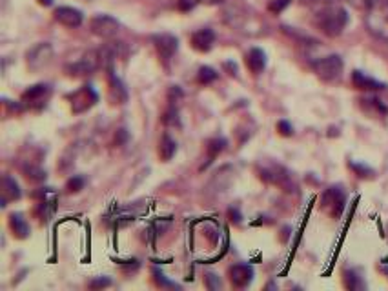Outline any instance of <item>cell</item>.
Instances as JSON below:
<instances>
[{
	"mask_svg": "<svg viewBox=\"0 0 388 291\" xmlns=\"http://www.w3.org/2000/svg\"><path fill=\"white\" fill-rule=\"evenodd\" d=\"M215 42V33L210 27H204V29H199L195 31L192 35V46L193 49H197V51H201V53H206L212 49V46H214Z\"/></svg>",
	"mask_w": 388,
	"mask_h": 291,
	"instance_id": "obj_13",
	"label": "cell"
},
{
	"mask_svg": "<svg viewBox=\"0 0 388 291\" xmlns=\"http://www.w3.org/2000/svg\"><path fill=\"white\" fill-rule=\"evenodd\" d=\"M224 148H226V140H224V139L210 140L208 148H206V151H208V162L202 166V170H204V168H208V164H212V162H214L215 158H217V156L224 151Z\"/></svg>",
	"mask_w": 388,
	"mask_h": 291,
	"instance_id": "obj_21",
	"label": "cell"
},
{
	"mask_svg": "<svg viewBox=\"0 0 388 291\" xmlns=\"http://www.w3.org/2000/svg\"><path fill=\"white\" fill-rule=\"evenodd\" d=\"M303 4H314V2H319V0H301Z\"/></svg>",
	"mask_w": 388,
	"mask_h": 291,
	"instance_id": "obj_37",
	"label": "cell"
},
{
	"mask_svg": "<svg viewBox=\"0 0 388 291\" xmlns=\"http://www.w3.org/2000/svg\"><path fill=\"white\" fill-rule=\"evenodd\" d=\"M109 284H111V280H109V278L99 277V278H95V280H92V282H89V287H92V289H102V287H108Z\"/></svg>",
	"mask_w": 388,
	"mask_h": 291,
	"instance_id": "obj_30",
	"label": "cell"
},
{
	"mask_svg": "<svg viewBox=\"0 0 388 291\" xmlns=\"http://www.w3.org/2000/svg\"><path fill=\"white\" fill-rule=\"evenodd\" d=\"M9 228H11L13 235L18 237V239H27V235H29V226H27L26 220L22 218L20 213H13L9 217Z\"/></svg>",
	"mask_w": 388,
	"mask_h": 291,
	"instance_id": "obj_19",
	"label": "cell"
},
{
	"mask_svg": "<svg viewBox=\"0 0 388 291\" xmlns=\"http://www.w3.org/2000/svg\"><path fill=\"white\" fill-rule=\"evenodd\" d=\"M109 96L113 100V104H124L128 100V91L121 78L115 77L113 71L109 70Z\"/></svg>",
	"mask_w": 388,
	"mask_h": 291,
	"instance_id": "obj_16",
	"label": "cell"
},
{
	"mask_svg": "<svg viewBox=\"0 0 388 291\" xmlns=\"http://www.w3.org/2000/svg\"><path fill=\"white\" fill-rule=\"evenodd\" d=\"M70 99H71V111H73V113H84V111H87L89 108L95 106L99 96H97L95 89H93L92 86H82L79 91H75Z\"/></svg>",
	"mask_w": 388,
	"mask_h": 291,
	"instance_id": "obj_8",
	"label": "cell"
},
{
	"mask_svg": "<svg viewBox=\"0 0 388 291\" xmlns=\"http://www.w3.org/2000/svg\"><path fill=\"white\" fill-rule=\"evenodd\" d=\"M206 286H208L210 289H219V287H221V280H219L217 275L214 273L206 275Z\"/></svg>",
	"mask_w": 388,
	"mask_h": 291,
	"instance_id": "obj_31",
	"label": "cell"
},
{
	"mask_svg": "<svg viewBox=\"0 0 388 291\" xmlns=\"http://www.w3.org/2000/svg\"><path fill=\"white\" fill-rule=\"evenodd\" d=\"M175 151H177V142H175L168 133H164L161 142H159V156H161L164 162H168L171 156L175 155Z\"/></svg>",
	"mask_w": 388,
	"mask_h": 291,
	"instance_id": "obj_20",
	"label": "cell"
},
{
	"mask_svg": "<svg viewBox=\"0 0 388 291\" xmlns=\"http://www.w3.org/2000/svg\"><path fill=\"white\" fill-rule=\"evenodd\" d=\"M367 26L372 35L388 42V9L386 6H375L368 9Z\"/></svg>",
	"mask_w": 388,
	"mask_h": 291,
	"instance_id": "obj_2",
	"label": "cell"
},
{
	"mask_svg": "<svg viewBox=\"0 0 388 291\" xmlns=\"http://www.w3.org/2000/svg\"><path fill=\"white\" fill-rule=\"evenodd\" d=\"M162 124H166V126H179V113H177V109L175 108L168 109L164 117H162Z\"/></svg>",
	"mask_w": 388,
	"mask_h": 291,
	"instance_id": "obj_26",
	"label": "cell"
},
{
	"mask_svg": "<svg viewBox=\"0 0 388 291\" xmlns=\"http://www.w3.org/2000/svg\"><path fill=\"white\" fill-rule=\"evenodd\" d=\"M314 71L321 80L334 82L343 73V60L339 55H328L314 62Z\"/></svg>",
	"mask_w": 388,
	"mask_h": 291,
	"instance_id": "obj_3",
	"label": "cell"
},
{
	"mask_svg": "<svg viewBox=\"0 0 388 291\" xmlns=\"http://www.w3.org/2000/svg\"><path fill=\"white\" fill-rule=\"evenodd\" d=\"M246 66H248V70L252 71L253 75H259L262 73V70L266 68V55L262 49L259 48H253L248 51L246 55Z\"/></svg>",
	"mask_w": 388,
	"mask_h": 291,
	"instance_id": "obj_17",
	"label": "cell"
},
{
	"mask_svg": "<svg viewBox=\"0 0 388 291\" xmlns=\"http://www.w3.org/2000/svg\"><path fill=\"white\" fill-rule=\"evenodd\" d=\"M177 6H179L181 11H190L193 8V0H179Z\"/></svg>",
	"mask_w": 388,
	"mask_h": 291,
	"instance_id": "obj_33",
	"label": "cell"
},
{
	"mask_svg": "<svg viewBox=\"0 0 388 291\" xmlns=\"http://www.w3.org/2000/svg\"><path fill=\"white\" fill-rule=\"evenodd\" d=\"M345 286L348 287V289H359L363 284H361V280H359V277L353 273V271H345Z\"/></svg>",
	"mask_w": 388,
	"mask_h": 291,
	"instance_id": "obj_25",
	"label": "cell"
},
{
	"mask_svg": "<svg viewBox=\"0 0 388 291\" xmlns=\"http://www.w3.org/2000/svg\"><path fill=\"white\" fill-rule=\"evenodd\" d=\"M352 82H353V86L357 87V89H361V91H381V89H384V84L367 77L363 71H353Z\"/></svg>",
	"mask_w": 388,
	"mask_h": 291,
	"instance_id": "obj_15",
	"label": "cell"
},
{
	"mask_svg": "<svg viewBox=\"0 0 388 291\" xmlns=\"http://www.w3.org/2000/svg\"><path fill=\"white\" fill-rule=\"evenodd\" d=\"M39 4H40V6H51V4H53V0H39Z\"/></svg>",
	"mask_w": 388,
	"mask_h": 291,
	"instance_id": "obj_36",
	"label": "cell"
},
{
	"mask_svg": "<svg viewBox=\"0 0 388 291\" xmlns=\"http://www.w3.org/2000/svg\"><path fill=\"white\" fill-rule=\"evenodd\" d=\"M89 29H92L93 35L101 37V39H111L118 33L121 24H118L117 18L109 17V15H97L89 22Z\"/></svg>",
	"mask_w": 388,
	"mask_h": 291,
	"instance_id": "obj_7",
	"label": "cell"
},
{
	"mask_svg": "<svg viewBox=\"0 0 388 291\" xmlns=\"http://www.w3.org/2000/svg\"><path fill=\"white\" fill-rule=\"evenodd\" d=\"M153 278H155L157 286H162V287H179L175 282H170V280L164 277V273H161L159 270H153Z\"/></svg>",
	"mask_w": 388,
	"mask_h": 291,
	"instance_id": "obj_28",
	"label": "cell"
},
{
	"mask_svg": "<svg viewBox=\"0 0 388 291\" xmlns=\"http://www.w3.org/2000/svg\"><path fill=\"white\" fill-rule=\"evenodd\" d=\"M179 99H183V91H181V87L179 86H171L170 91H168V100L173 104V102H177Z\"/></svg>",
	"mask_w": 388,
	"mask_h": 291,
	"instance_id": "obj_32",
	"label": "cell"
},
{
	"mask_svg": "<svg viewBox=\"0 0 388 291\" xmlns=\"http://www.w3.org/2000/svg\"><path fill=\"white\" fill-rule=\"evenodd\" d=\"M99 68H102V62H101V55H99V49H95V51H87L79 62L68 64L64 68V71L68 77H84V75H89L93 73V71H97Z\"/></svg>",
	"mask_w": 388,
	"mask_h": 291,
	"instance_id": "obj_4",
	"label": "cell"
},
{
	"mask_svg": "<svg viewBox=\"0 0 388 291\" xmlns=\"http://www.w3.org/2000/svg\"><path fill=\"white\" fill-rule=\"evenodd\" d=\"M20 199V187L15 182L13 178L6 175L2 178V206H8L9 200H18Z\"/></svg>",
	"mask_w": 388,
	"mask_h": 291,
	"instance_id": "obj_18",
	"label": "cell"
},
{
	"mask_svg": "<svg viewBox=\"0 0 388 291\" xmlns=\"http://www.w3.org/2000/svg\"><path fill=\"white\" fill-rule=\"evenodd\" d=\"M49 93V86L48 84H35V86H31L29 89L22 93V102L24 104H44V99L48 96Z\"/></svg>",
	"mask_w": 388,
	"mask_h": 291,
	"instance_id": "obj_14",
	"label": "cell"
},
{
	"mask_svg": "<svg viewBox=\"0 0 388 291\" xmlns=\"http://www.w3.org/2000/svg\"><path fill=\"white\" fill-rule=\"evenodd\" d=\"M345 204H346V195L339 186L328 187L326 191L323 193V197H321V208L334 218L341 217L343 209H345Z\"/></svg>",
	"mask_w": 388,
	"mask_h": 291,
	"instance_id": "obj_5",
	"label": "cell"
},
{
	"mask_svg": "<svg viewBox=\"0 0 388 291\" xmlns=\"http://www.w3.org/2000/svg\"><path fill=\"white\" fill-rule=\"evenodd\" d=\"M84 184H86V180H84L82 177H71L68 182H66V191L68 193H79L80 189H84Z\"/></svg>",
	"mask_w": 388,
	"mask_h": 291,
	"instance_id": "obj_23",
	"label": "cell"
},
{
	"mask_svg": "<svg viewBox=\"0 0 388 291\" xmlns=\"http://www.w3.org/2000/svg\"><path fill=\"white\" fill-rule=\"evenodd\" d=\"M24 173L31 178V180H44L46 178V171L37 168V166L29 164V166H24Z\"/></svg>",
	"mask_w": 388,
	"mask_h": 291,
	"instance_id": "obj_24",
	"label": "cell"
},
{
	"mask_svg": "<svg viewBox=\"0 0 388 291\" xmlns=\"http://www.w3.org/2000/svg\"><path fill=\"white\" fill-rule=\"evenodd\" d=\"M215 78H217V73H215V70L208 68V66H202L201 70H199V73H197L199 84H210V82H214Z\"/></svg>",
	"mask_w": 388,
	"mask_h": 291,
	"instance_id": "obj_22",
	"label": "cell"
},
{
	"mask_svg": "<svg viewBox=\"0 0 388 291\" xmlns=\"http://www.w3.org/2000/svg\"><path fill=\"white\" fill-rule=\"evenodd\" d=\"M261 177L264 178V180H268V182L281 186L284 191H292V189H293L292 178H290L288 171L284 170V168H281V166H272L270 170H262Z\"/></svg>",
	"mask_w": 388,
	"mask_h": 291,
	"instance_id": "obj_9",
	"label": "cell"
},
{
	"mask_svg": "<svg viewBox=\"0 0 388 291\" xmlns=\"http://www.w3.org/2000/svg\"><path fill=\"white\" fill-rule=\"evenodd\" d=\"M51 58H53V48H51V44L48 42L37 44V46H33V48L26 53L27 68L33 71H39L42 70V68H46V66L51 62Z\"/></svg>",
	"mask_w": 388,
	"mask_h": 291,
	"instance_id": "obj_6",
	"label": "cell"
},
{
	"mask_svg": "<svg viewBox=\"0 0 388 291\" xmlns=\"http://www.w3.org/2000/svg\"><path fill=\"white\" fill-rule=\"evenodd\" d=\"M348 24V13L345 8L328 6L317 13V26L328 37H339Z\"/></svg>",
	"mask_w": 388,
	"mask_h": 291,
	"instance_id": "obj_1",
	"label": "cell"
},
{
	"mask_svg": "<svg viewBox=\"0 0 388 291\" xmlns=\"http://www.w3.org/2000/svg\"><path fill=\"white\" fill-rule=\"evenodd\" d=\"M277 131H279L283 137H292L293 135L292 124H290V122H286V120H279V122H277Z\"/></svg>",
	"mask_w": 388,
	"mask_h": 291,
	"instance_id": "obj_29",
	"label": "cell"
},
{
	"mask_svg": "<svg viewBox=\"0 0 388 291\" xmlns=\"http://www.w3.org/2000/svg\"><path fill=\"white\" fill-rule=\"evenodd\" d=\"M53 17H55V20L58 24H62L66 27H79L82 24V13H80L79 9L68 8V6H61V8L55 9Z\"/></svg>",
	"mask_w": 388,
	"mask_h": 291,
	"instance_id": "obj_11",
	"label": "cell"
},
{
	"mask_svg": "<svg viewBox=\"0 0 388 291\" xmlns=\"http://www.w3.org/2000/svg\"><path fill=\"white\" fill-rule=\"evenodd\" d=\"M228 215H230L231 220H233V222H241V215H239V211H237V209H230V211H228Z\"/></svg>",
	"mask_w": 388,
	"mask_h": 291,
	"instance_id": "obj_35",
	"label": "cell"
},
{
	"mask_svg": "<svg viewBox=\"0 0 388 291\" xmlns=\"http://www.w3.org/2000/svg\"><path fill=\"white\" fill-rule=\"evenodd\" d=\"M197 2H201V4L204 6H219V4H223L224 0H197Z\"/></svg>",
	"mask_w": 388,
	"mask_h": 291,
	"instance_id": "obj_34",
	"label": "cell"
},
{
	"mask_svg": "<svg viewBox=\"0 0 388 291\" xmlns=\"http://www.w3.org/2000/svg\"><path fill=\"white\" fill-rule=\"evenodd\" d=\"M228 277H230L233 286L246 287L253 278V268L248 264H235L228 270Z\"/></svg>",
	"mask_w": 388,
	"mask_h": 291,
	"instance_id": "obj_12",
	"label": "cell"
},
{
	"mask_svg": "<svg viewBox=\"0 0 388 291\" xmlns=\"http://www.w3.org/2000/svg\"><path fill=\"white\" fill-rule=\"evenodd\" d=\"M290 2H292V0H272L270 4H268V11L274 15H279L281 11H284V9L290 6Z\"/></svg>",
	"mask_w": 388,
	"mask_h": 291,
	"instance_id": "obj_27",
	"label": "cell"
},
{
	"mask_svg": "<svg viewBox=\"0 0 388 291\" xmlns=\"http://www.w3.org/2000/svg\"><path fill=\"white\" fill-rule=\"evenodd\" d=\"M153 46H155V49L159 51V55H161L162 58H171L177 53V48H179V42H177V39H175L173 35H170V33H161V35H153Z\"/></svg>",
	"mask_w": 388,
	"mask_h": 291,
	"instance_id": "obj_10",
	"label": "cell"
}]
</instances>
